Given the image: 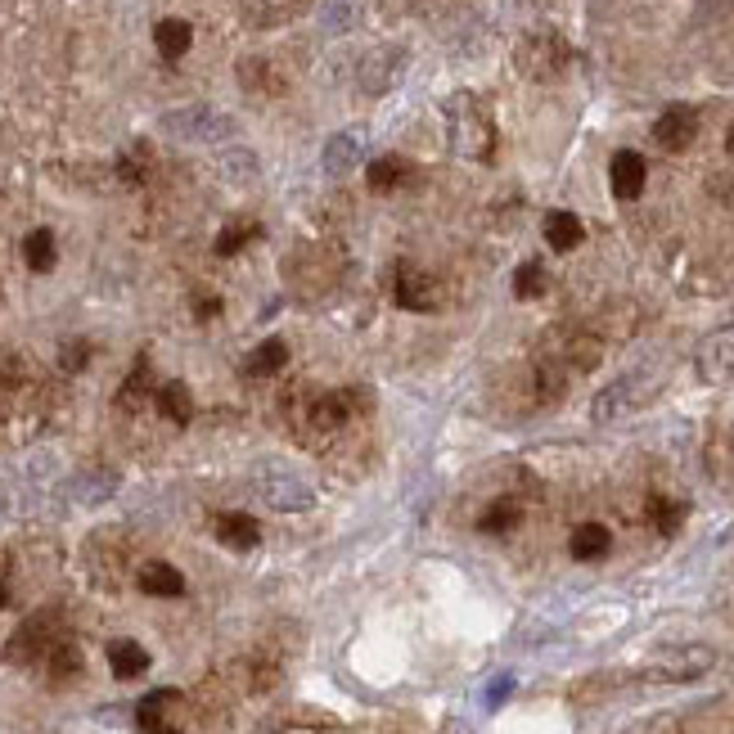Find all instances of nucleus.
Here are the masks:
<instances>
[{
    "label": "nucleus",
    "instance_id": "19",
    "mask_svg": "<svg viewBox=\"0 0 734 734\" xmlns=\"http://www.w3.org/2000/svg\"><path fill=\"white\" fill-rule=\"evenodd\" d=\"M154 46H158V55H163V59H181L185 50L194 46L190 23H185V19H163L154 28Z\"/></svg>",
    "mask_w": 734,
    "mask_h": 734
},
{
    "label": "nucleus",
    "instance_id": "35",
    "mask_svg": "<svg viewBox=\"0 0 734 734\" xmlns=\"http://www.w3.org/2000/svg\"><path fill=\"white\" fill-rule=\"evenodd\" d=\"M725 154L734 158V122H730V131H725Z\"/></svg>",
    "mask_w": 734,
    "mask_h": 734
},
{
    "label": "nucleus",
    "instance_id": "24",
    "mask_svg": "<svg viewBox=\"0 0 734 734\" xmlns=\"http://www.w3.org/2000/svg\"><path fill=\"white\" fill-rule=\"evenodd\" d=\"M518 523H523V505H518V500H491L487 514L478 518V527H482V532H491V536L514 532Z\"/></svg>",
    "mask_w": 734,
    "mask_h": 734
},
{
    "label": "nucleus",
    "instance_id": "11",
    "mask_svg": "<svg viewBox=\"0 0 734 734\" xmlns=\"http://www.w3.org/2000/svg\"><path fill=\"white\" fill-rule=\"evenodd\" d=\"M644 181H649V167H644V158L635 154V149H617L613 163H608V185H613L617 199H640Z\"/></svg>",
    "mask_w": 734,
    "mask_h": 734
},
{
    "label": "nucleus",
    "instance_id": "22",
    "mask_svg": "<svg viewBox=\"0 0 734 734\" xmlns=\"http://www.w3.org/2000/svg\"><path fill=\"white\" fill-rule=\"evenodd\" d=\"M158 410H163L167 419H172V424H190L194 419V397H190V388H185V383H163V388H158Z\"/></svg>",
    "mask_w": 734,
    "mask_h": 734
},
{
    "label": "nucleus",
    "instance_id": "29",
    "mask_svg": "<svg viewBox=\"0 0 734 734\" xmlns=\"http://www.w3.org/2000/svg\"><path fill=\"white\" fill-rule=\"evenodd\" d=\"M221 167H226L230 181H257V154L253 149H230V154L221 158Z\"/></svg>",
    "mask_w": 734,
    "mask_h": 734
},
{
    "label": "nucleus",
    "instance_id": "5",
    "mask_svg": "<svg viewBox=\"0 0 734 734\" xmlns=\"http://www.w3.org/2000/svg\"><path fill=\"white\" fill-rule=\"evenodd\" d=\"M518 68L527 77H559L568 68V46H563L554 32H532V37L518 46Z\"/></svg>",
    "mask_w": 734,
    "mask_h": 734
},
{
    "label": "nucleus",
    "instance_id": "30",
    "mask_svg": "<svg viewBox=\"0 0 734 734\" xmlns=\"http://www.w3.org/2000/svg\"><path fill=\"white\" fill-rule=\"evenodd\" d=\"M352 10H356L352 0H329L320 19H325V28H329V32H343L347 23H352Z\"/></svg>",
    "mask_w": 734,
    "mask_h": 734
},
{
    "label": "nucleus",
    "instance_id": "28",
    "mask_svg": "<svg viewBox=\"0 0 734 734\" xmlns=\"http://www.w3.org/2000/svg\"><path fill=\"white\" fill-rule=\"evenodd\" d=\"M514 293H518V298H541V293H545V266L541 262H523V266H518Z\"/></svg>",
    "mask_w": 734,
    "mask_h": 734
},
{
    "label": "nucleus",
    "instance_id": "14",
    "mask_svg": "<svg viewBox=\"0 0 734 734\" xmlns=\"http://www.w3.org/2000/svg\"><path fill=\"white\" fill-rule=\"evenodd\" d=\"M608 545H613V532H608L604 523H581V527H572V536H568L572 559H581V563L604 559Z\"/></svg>",
    "mask_w": 734,
    "mask_h": 734
},
{
    "label": "nucleus",
    "instance_id": "31",
    "mask_svg": "<svg viewBox=\"0 0 734 734\" xmlns=\"http://www.w3.org/2000/svg\"><path fill=\"white\" fill-rule=\"evenodd\" d=\"M86 361H91V347L86 343H64V352H59V365H64L68 374H77Z\"/></svg>",
    "mask_w": 734,
    "mask_h": 734
},
{
    "label": "nucleus",
    "instance_id": "34",
    "mask_svg": "<svg viewBox=\"0 0 734 734\" xmlns=\"http://www.w3.org/2000/svg\"><path fill=\"white\" fill-rule=\"evenodd\" d=\"M509 689H514V676H496V680H491V689H487V703L496 707L500 698H509Z\"/></svg>",
    "mask_w": 734,
    "mask_h": 734
},
{
    "label": "nucleus",
    "instance_id": "17",
    "mask_svg": "<svg viewBox=\"0 0 734 734\" xmlns=\"http://www.w3.org/2000/svg\"><path fill=\"white\" fill-rule=\"evenodd\" d=\"M41 662H46V671H50V680H55V685H68V680L82 676V649H77L73 640H55Z\"/></svg>",
    "mask_w": 734,
    "mask_h": 734
},
{
    "label": "nucleus",
    "instance_id": "15",
    "mask_svg": "<svg viewBox=\"0 0 734 734\" xmlns=\"http://www.w3.org/2000/svg\"><path fill=\"white\" fill-rule=\"evenodd\" d=\"M136 581H140V590H145V595H158V599H176V595H185V577L172 568V563H163V559L145 563Z\"/></svg>",
    "mask_w": 734,
    "mask_h": 734
},
{
    "label": "nucleus",
    "instance_id": "16",
    "mask_svg": "<svg viewBox=\"0 0 734 734\" xmlns=\"http://www.w3.org/2000/svg\"><path fill=\"white\" fill-rule=\"evenodd\" d=\"M545 239H550L554 253H572L586 239V226H581L577 212H550L545 217Z\"/></svg>",
    "mask_w": 734,
    "mask_h": 734
},
{
    "label": "nucleus",
    "instance_id": "7",
    "mask_svg": "<svg viewBox=\"0 0 734 734\" xmlns=\"http://www.w3.org/2000/svg\"><path fill=\"white\" fill-rule=\"evenodd\" d=\"M712 662H716L712 649H703V644H685V649L658 653V662L649 667V676H658V680H694V676H703Z\"/></svg>",
    "mask_w": 734,
    "mask_h": 734
},
{
    "label": "nucleus",
    "instance_id": "9",
    "mask_svg": "<svg viewBox=\"0 0 734 734\" xmlns=\"http://www.w3.org/2000/svg\"><path fill=\"white\" fill-rule=\"evenodd\" d=\"M694 136H698V118H694V109H685V104H671V109L653 122V140H658L667 154L689 149L694 145Z\"/></svg>",
    "mask_w": 734,
    "mask_h": 734
},
{
    "label": "nucleus",
    "instance_id": "18",
    "mask_svg": "<svg viewBox=\"0 0 734 734\" xmlns=\"http://www.w3.org/2000/svg\"><path fill=\"white\" fill-rule=\"evenodd\" d=\"M109 667H113V676H118V680H136V676H145V671H149V653H145V644H136V640H118V644H109Z\"/></svg>",
    "mask_w": 734,
    "mask_h": 734
},
{
    "label": "nucleus",
    "instance_id": "21",
    "mask_svg": "<svg viewBox=\"0 0 734 734\" xmlns=\"http://www.w3.org/2000/svg\"><path fill=\"white\" fill-rule=\"evenodd\" d=\"M217 536L230 545V550H253L262 532H257V523L248 514H221L217 518Z\"/></svg>",
    "mask_w": 734,
    "mask_h": 734
},
{
    "label": "nucleus",
    "instance_id": "6",
    "mask_svg": "<svg viewBox=\"0 0 734 734\" xmlns=\"http://www.w3.org/2000/svg\"><path fill=\"white\" fill-rule=\"evenodd\" d=\"M694 370L703 383H730L734 379V325L716 329L698 343L694 352Z\"/></svg>",
    "mask_w": 734,
    "mask_h": 734
},
{
    "label": "nucleus",
    "instance_id": "2",
    "mask_svg": "<svg viewBox=\"0 0 734 734\" xmlns=\"http://www.w3.org/2000/svg\"><path fill=\"white\" fill-rule=\"evenodd\" d=\"M649 397H653V383L644 379V374H622V379L608 383V388L590 401V415H595V424H617V419H626Z\"/></svg>",
    "mask_w": 734,
    "mask_h": 734
},
{
    "label": "nucleus",
    "instance_id": "3",
    "mask_svg": "<svg viewBox=\"0 0 734 734\" xmlns=\"http://www.w3.org/2000/svg\"><path fill=\"white\" fill-rule=\"evenodd\" d=\"M257 496H262V505L284 509V514H302V509L316 505L311 482H302L293 469H271V464H266L262 478H257Z\"/></svg>",
    "mask_w": 734,
    "mask_h": 734
},
{
    "label": "nucleus",
    "instance_id": "8",
    "mask_svg": "<svg viewBox=\"0 0 734 734\" xmlns=\"http://www.w3.org/2000/svg\"><path fill=\"white\" fill-rule=\"evenodd\" d=\"M401 68H406V50H401V46H383V50H374V55H365V64H361V91L365 95L392 91V86H397V77H401Z\"/></svg>",
    "mask_w": 734,
    "mask_h": 734
},
{
    "label": "nucleus",
    "instance_id": "32",
    "mask_svg": "<svg viewBox=\"0 0 734 734\" xmlns=\"http://www.w3.org/2000/svg\"><path fill=\"white\" fill-rule=\"evenodd\" d=\"M19 379H23V361L10 352H0V388H14Z\"/></svg>",
    "mask_w": 734,
    "mask_h": 734
},
{
    "label": "nucleus",
    "instance_id": "1",
    "mask_svg": "<svg viewBox=\"0 0 734 734\" xmlns=\"http://www.w3.org/2000/svg\"><path fill=\"white\" fill-rule=\"evenodd\" d=\"M163 131L176 140H230L235 136V118H226L221 109H208V104H194V109H176L163 118Z\"/></svg>",
    "mask_w": 734,
    "mask_h": 734
},
{
    "label": "nucleus",
    "instance_id": "25",
    "mask_svg": "<svg viewBox=\"0 0 734 734\" xmlns=\"http://www.w3.org/2000/svg\"><path fill=\"white\" fill-rule=\"evenodd\" d=\"M55 235H50V230H32L28 239H23V262L32 266V271L37 275H46L50 266H55Z\"/></svg>",
    "mask_w": 734,
    "mask_h": 734
},
{
    "label": "nucleus",
    "instance_id": "20",
    "mask_svg": "<svg viewBox=\"0 0 734 734\" xmlns=\"http://www.w3.org/2000/svg\"><path fill=\"white\" fill-rule=\"evenodd\" d=\"M307 415H311V424H316V428H338V424H347V419H352V397H347V392L316 397Z\"/></svg>",
    "mask_w": 734,
    "mask_h": 734
},
{
    "label": "nucleus",
    "instance_id": "36",
    "mask_svg": "<svg viewBox=\"0 0 734 734\" xmlns=\"http://www.w3.org/2000/svg\"><path fill=\"white\" fill-rule=\"evenodd\" d=\"M5 599H10V590H5V586H0V608H5Z\"/></svg>",
    "mask_w": 734,
    "mask_h": 734
},
{
    "label": "nucleus",
    "instance_id": "13",
    "mask_svg": "<svg viewBox=\"0 0 734 734\" xmlns=\"http://www.w3.org/2000/svg\"><path fill=\"white\" fill-rule=\"evenodd\" d=\"M361 154H365L361 131H338V136L325 145V172L338 181V176H347L352 167H361Z\"/></svg>",
    "mask_w": 734,
    "mask_h": 734
},
{
    "label": "nucleus",
    "instance_id": "33",
    "mask_svg": "<svg viewBox=\"0 0 734 734\" xmlns=\"http://www.w3.org/2000/svg\"><path fill=\"white\" fill-rule=\"evenodd\" d=\"M244 235H248V230H244V226H230V230H221V239H217V253H221V257L239 253V248H244V244H248V239H244Z\"/></svg>",
    "mask_w": 734,
    "mask_h": 734
},
{
    "label": "nucleus",
    "instance_id": "12",
    "mask_svg": "<svg viewBox=\"0 0 734 734\" xmlns=\"http://www.w3.org/2000/svg\"><path fill=\"white\" fill-rule=\"evenodd\" d=\"M392 298H397L406 311H433L437 307V284L428 280V275L401 266V271L392 275Z\"/></svg>",
    "mask_w": 734,
    "mask_h": 734
},
{
    "label": "nucleus",
    "instance_id": "26",
    "mask_svg": "<svg viewBox=\"0 0 734 734\" xmlns=\"http://www.w3.org/2000/svg\"><path fill=\"white\" fill-rule=\"evenodd\" d=\"M365 181H370V190L388 194V190H397L401 181H410V167L401 163V158H374L370 172H365Z\"/></svg>",
    "mask_w": 734,
    "mask_h": 734
},
{
    "label": "nucleus",
    "instance_id": "10",
    "mask_svg": "<svg viewBox=\"0 0 734 734\" xmlns=\"http://www.w3.org/2000/svg\"><path fill=\"white\" fill-rule=\"evenodd\" d=\"M176 707H181V694H176V689H154V694L136 707L140 730L145 734H181V725H176V716H172Z\"/></svg>",
    "mask_w": 734,
    "mask_h": 734
},
{
    "label": "nucleus",
    "instance_id": "4",
    "mask_svg": "<svg viewBox=\"0 0 734 734\" xmlns=\"http://www.w3.org/2000/svg\"><path fill=\"white\" fill-rule=\"evenodd\" d=\"M55 640H64V635H59V617L55 613H37L32 622H23L19 631H14V640L5 644V658H10V662H41Z\"/></svg>",
    "mask_w": 734,
    "mask_h": 734
},
{
    "label": "nucleus",
    "instance_id": "23",
    "mask_svg": "<svg viewBox=\"0 0 734 734\" xmlns=\"http://www.w3.org/2000/svg\"><path fill=\"white\" fill-rule=\"evenodd\" d=\"M284 361H289V347H284L280 338H266V343H257V352L248 356L244 370L253 374V379H266V374L284 370Z\"/></svg>",
    "mask_w": 734,
    "mask_h": 734
},
{
    "label": "nucleus",
    "instance_id": "27",
    "mask_svg": "<svg viewBox=\"0 0 734 734\" xmlns=\"http://www.w3.org/2000/svg\"><path fill=\"white\" fill-rule=\"evenodd\" d=\"M649 518H653V527H658L662 536H671V532H680V523H685V505L680 500H649Z\"/></svg>",
    "mask_w": 734,
    "mask_h": 734
}]
</instances>
